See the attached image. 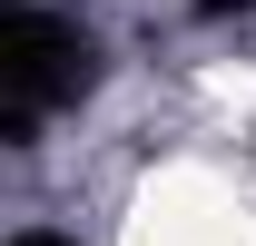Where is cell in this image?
I'll return each instance as SVG.
<instances>
[{"mask_svg":"<svg viewBox=\"0 0 256 246\" xmlns=\"http://www.w3.org/2000/svg\"><path fill=\"white\" fill-rule=\"evenodd\" d=\"M89 79H98L89 30H69L60 10H40V0H10L0 10V138L10 148H30L40 118L69 108Z\"/></svg>","mask_w":256,"mask_h":246,"instance_id":"1","label":"cell"},{"mask_svg":"<svg viewBox=\"0 0 256 246\" xmlns=\"http://www.w3.org/2000/svg\"><path fill=\"white\" fill-rule=\"evenodd\" d=\"M10 246H79V236H50V226H30V236H10Z\"/></svg>","mask_w":256,"mask_h":246,"instance_id":"2","label":"cell"}]
</instances>
